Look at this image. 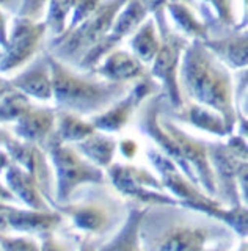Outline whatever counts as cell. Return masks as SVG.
<instances>
[{
    "label": "cell",
    "mask_w": 248,
    "mask_h": 251,
    "mask_svg": "<svg viewBox=\"0 0 248 251\" xmlns=\"http://www.w3.org/2000/svg\"><path fill=\"white\" fill-rule=\"evenodd\" d=\"M234 237L220 220L182 206H146L140 223L143 251H201Z\"/></svg>",
    "instance_id": "cell-1"
},
{
    "label": "cell",
    "mask_w": 248,
    "mask_h": 251,
    "mask_svg": "<svg viewBox=\"0 0 248 251\" xmlns=\"http://www.w3.org/2000/svg\"><path fill=\"white\" fill-rule=\"evenodd\" d=\"M177 80L184 100L215 110L232 135L237 124L234 78L229 69L199 39H190L185 47Z\"/></svg>",
    "instance_id": "cell-2"
},
{
    "label": "cell",
    "mask_w": 248,
    "mask_h": 251,
    "mask_svg": "<svg viewBox=\"0 0 248 251\" xmlns=\"http://www.w3.org/2000/svg\"><path fill=\"white\" fill-rule=\"evenodd\" d=\"M48 60L52 73L53 107L60 112L91 118L110 108L132 86V83L107 82L90 73H79L61 65L49 53Z\"/></svg>",
    "instance_id": "cell-3"
},
{
    "label": "cell",
    "mask_w": 248,
    "mask_h": 251,
    "mask_svg": "<svg viewBox=\"0 0 248 251\" xmlns=\"http://www.w3.org/2000/svg\"><path fill=\"white\" fill-rule=\"evenodd\" d=\"M73 222L77 231L104 243L120 229L127 217L129 202L116 196L107 184H87L57 209Z\"/></svg>",
    "instance_id": "cell-4"
},
{
    "label": "cell",
    "mask_w": 248,
    "mask_h": 251,
    "mask_svg": "<svg viewBox=\"0 0 248 251\" xmlns=\"http://www.w3.org/2000/svg\"><path fill=\"white\" fill-rule=\"evenodd\" d=\"M129 0H104L90 18L79 25L63 31L60 36L48 38L46 52L61 65L75 69L93 46H96L112 30L115 18Z\"/></svg>",
    "instance_id": "cell-5"
},
{
    "label": "cell",
    "mask_w": 248,
    "mask_h": 251,
    "mask_svg": "<svg viewBox=\"0 0 248 251\" xmlns=\"http://www.w3.org/2000/svg\"><path fill=\"white\" fill-rule=\"evenodd\" d=\"M43 149L49 155L55 175V202L57 206L68 202L77 188L87 184H107L104 170L87 160L77 152L73 145L60 141L55 135L46 141ZM57 209V207H55Z\"/></svg>",
    "instance_id": "cell-6"
},
{
    "label": "cell",
    "mask_w": 248,
    "mask_h": 251,
    "mask_svg": "<svg viewBox=\"0 0 248 251\" xmlns=\"http://www.w3.org/2000/svg\"><path fill=\"white\" fill-rule=\"evenodd\" d=\"M115 192L130 204L140 206H179L174 196L165 193L160 179L151 171L130 163H112L105 170Z\"/></svg>",
    "instance_id": "cell-7"
},
{
    "label": "cell",
    "mask_w": 248,
    "mask_h": 251,
    "mask_svg": "<svg viewBox=\"0 0 248 251\" xmlns=\"http://www.w3.org/2000/svg\"><path fill=\"white\" fill-rule=\"evenodd\" d=\"M48 27L44 21H30L13 16L8 41L0 49V74H16L46 50Z\"/></svg>",
    "instance_id": "cell-8"
},
{
    "label": "cell",
    "mask_w": 248,
    "mask_h": 251,
    "mask_svg": "<svg viewBox=\"0 0 248 251\" xmlns=\"http://www.w3.org/2000/svg\"><path fill=\"white\" fill-rule=\"evenodd\" d=\"M160 39L162 44L149 66V75L160 85V93L165 96L168 107L177 112L185 105L177 75H179L182 53L190 39L177 33L174 28L162 35Z\"/></svg>",
    "instance_id": "cell-9"
},
{
    "label": "cell",
    "mask_w": 248,
    "mask_h": 251,
    "mask_svg": "<svg viewBox=\"0 0 248 251\" xmlns=\"http://www.w3.org/2000/svg\"><path fill=\"white\" fill-rule=\"evenodd\" d=\"M206 148L215 179V200L223 207L244 206L237 177L242 168L248 167L247 160L239 157L228 143L223 141H206Z\"/></svg>",
    "instance_id": "cell-10"
},
{
    "label": "cell",
    "mask_w": 248,
    "mask_h": 251,
    "mask_svg": "<svg viewBox=\"0 0 248 251\" xmlns=\"http://www.w3.org/2000/svg\"><path fill=\"white\" fill-rule=\"evenodd\" d=\"M159 91L160 85L151 75L143 77L140 80L134 82L130 90L118 102H115L110 108H107L105 112L99 115L91 116L88 121L96 130L105 133H118L132 120V116L140 108L143 100L157 94Z\"/></svg>",
    "instance_id": "cell-11"
},
{
    "label": "cell",
    "mask_w": 248,
    "mask_h": 251,
    "mask_svg": "<svg viewBox=\"0 0 248 251\" xmlns=\"http://www.w3.org/2000/svg\"><path fill=\"white\" fill-rule=\"evenodd\" d=\"M159 123L162 126V129L174 140L184 162L195 173L199 188L207 196L215 198V179H214L212 167L207 159L206 141H201L195 137H192L185 130H182L174 121H172L167 115H164V110H162V113L159 116Z\"/></svg>",
    "instance_id": "cell-12"
},
{
    "label": "cell",
    "mask_w": 248,
    "mask_h": 251,
    "mask_svg": "<svg viewBox=\"0 0 248 251\" xmlns=\"http://www.w3.org/2000/svg\"><path fill=\"white\" fill-rule=\"evenodd\" d=\"M3 149L8 152L13 163H18L19 167L28 171L36 179L44 198L48 200L52 209H55V175H53V168L48 152L41 146L22 141L16 137H13L3 146Z\"/></svg>",
    "instance_id": "cell-13"
},
{
    "label": "cell",
    "mask_w": 248,
    "mask_h": 251,
    "mask_svg": "<svg viewBox=\"0 0 248 251\" xmlns=\"http://www.w3.org/2000/svg\"><path fill=\"white\" fill-rule=\"evenodd\" d=\"M207 25V38L203 43L217 58L228 69H247L248 65V47L247 30H237L234 27L226 28L211 21Z\"/></svg>",
    "instance_id": "cell-14"
},
{
    "label": "cell",
    "mask_w": 248,
    "mask_h": 251,
    "mask_svg": "<svg viewBox=\"0 0 248 251\" xmlns=\"http://www.w3.org/2000/svg\"><path fill=\"white\" fill-rule=\"evenodd\" d=\"M8 80L14 90L21 91L30 100L44 102V104L52 100V73L46 50Z\"/></svg>",
    "instance_id": "cell-15"
},
{
    "label": "cell",
    "mask_w": 248,
    "mask_h": 251,
    "mask_svg": "<svg viewBox=\"0 0 248 251\" xmlns=\"http://www.w3.org/2000/svg\"><path fill=\"white\" fill-rule=\"evenodd\" d=\"M6 222L10 226V232L28 234L40 239L41 235L58 231L65 223L63 214L58 210H35L19 206H10L5 210Z\"/></svg>",
    "instance_id": "cell-16"
},
{
    "label": "cell",
    "mask_w": 248,
    "mask_h": 251,
    "mask_svg": "<svg viewBox=\"0 0 248 251\" xmlns=\"http://www.w3.org/2000/svg\"><path fill=\"white\" fill-rule=\"evenodd\" d=\"M55 107H44L33 102L32 107L22 113L10 129L16 138L43 148L55 130Z\"/></svg>",
    "instance_id": "cell-17"
},
{
    "label": "cell",
    "mask_w": 248,
    "mask_h": 251,
    "mask_svg": "<svg viewBox=\"0 0 248 251\" xmlns=\"http://www.w3.org/2000/svg\"><path fill=\"white\" fill-rule=\"evenodd\" d=\"M90 74L107 82L134 83L140 80V78L149 75V66L142 63L134 53L116 47Z\"/></svg>",
    "instance_id": "cell-18"
},
{
    "label": "cell",
    "mask_w": 248,
    "mask_h": 251,
    "mask_svg": "<svg viewBox=\"0 0 248 251\" xmlns=\"http://www.w3.org/2000/svg\"><path fill=\"white\" fill-rule=\"evenodd\" d=\"M164 113L174 123L190 124L193 127L201 129L215 137L224 138L231 135L226 124H224V120L215 110L197 104V102H185V105L177 112H174V110L168 107V104H165Z\"/></svg>",
    "instance_id": "cell-19"
},
{
    "label": "cell",
    "mask_w": 248,
    "mask_h": 251,
    "mask_svg": "<svg viewBox=\"0 0 248 251\" xmlns=\"http://www.w3.org/2000/svg\"><path fill=\"white\" fill-rule=\"evenodd\" d=\"M5 184L6 187L13 192L16 196L19 204H22L27 209H35V210H50V204L44 198L40 185H38L36 179L25 171L18 163H13L6 171L3 173Z\"/></svg>",
    "instance_id": "cell-20"
},
{
    "label": "cell",
    "mask_w": 248,
    "mask_h": 251,
    "mask_svg": "<svg viewBox=\"0 0 248 251\" xmlns=\"http://www.w3.org/2000/svg\"><path fill=\"white\" fill-rule=\"evenodd\" d=\"M145 210L146 206L129 202L127 217L124 223L110 239L99 247V251H143L140 245V223Z\"/></svg>",
    "instance_id": "cell-21"
},
{
    "label": "cell",
    "mask_w": 248,
    "mask_h": 251,
    "mask_svg": "<svg viewBox=\"0 0 248 251\" xmlns=\"http://www.w3.org/2000/svg\"><path fill=\"white\" fill-rule=\"evenodd\" d=\"M73 146L77 149V152L82 154L93 165H96L100 170H107L115 160L118 141L110 133L95 130L90 137L83 138Z\"/></svg>",
    "instance_id": "cell-22"
},
{
    "label": "cell",
    "mask_w": 248,
    "mask_h": 251,
    "mask_svg": "<svg viewBox=\"0 0 248 251\" xmlns=\"http://www.w3.org/2000/svg\"><path fill=\"white\" fill-rule=\"evenodd\" d=\"M167 13L172 18L177 33L189 39H199V41H204L207 38V25L203 19L198 18L195 8L179 0H172L167 5Z\"/></svg>",
    "instance_id": "cell-23"
},
{
    "label": "cell",
    "mask_w": 248,
    "mask_h": 251,
    "mask_svg": "<svg viewBox=\"0 0 248 251\" xmlns=\"http://www.w3.org/2000/svg\"><path fill=\"white\" fill-rule=\"evenodd\" d=\"M160 44H162V39H160L157 25L149 16L129 38L130 53H134L146 66H151L152 60L156 58V55L160 49Z\"/></svg>",
    "instance_id": "cell-24"
},
{
    "label": "cell",
    "mask_w": 248,
    "mask_h": 251,
    "mask_svg": "<svg viewBox=\"0 0 248 251\" xmlns=\"http://www.w3.org/2000/svg\"><path fill=\"white\" fill-rule=\"evenodd\" d=\"M96 129L93 124L82 116H77L69 112H60L57 110V121H55V135L60 141L68 145H75L83 138L90 137Z\"/></svg>",
    "instance_id": "cell-25"
},
{
    "label": "cell",
    "mask_w": 248,
    "mask_h": 251,
    "mask_svg": "<svg viewBox=\"0 0 248 251\" xmlns=\"http://www.w3.org/2000/svg\"><path fill=\"white\" fill-rule=\"evenodd\" d=\"M148 16V11L145 10V6L138 0H129L115 18L110 33L124 41V38L132 35Z\"/></svg>",
    "instance_id": "cell-26"
},
{
    "label": "cell",
    "mask_w": 248,
    "mask_h": 251,
    "mask_svg": "<svg viewBox=\"0 0 248 251\" xmlns=\"http://www.w3.org/2000/svg\"><path fill=\"white\" fill-rule=\"evenodd\" d=\"M77 0H49L44 24L48 27L49 38L60 36L68 27V22L74 11Z\"/></svg>",
    "instance_id": "cell-27"
},
{
    "label": "cell",
    "mask_w": 248,
    "mask_h": 251,
    "mask_svg": "<svg viewBox=\"0 0 248 251\" xmlns=\"http://www.w3.org/2000/svg\"><path fill=\"white\" fill-rule=\"evenodd\" d=\"M30 100L18 90H8L0 96V127H11L18 118L32 107Z\"/></svg>",
    "instance_id": "cell-28"
},
{
    "label": "cell",
    "mask_w": 248,
    "mask_h": 251,
    "mask_svg": "<svg viewBox=\"0 0 248 251\" xmlns=\"http://www.w3.org/2000/svg\"><path fill=\"white\" fill-rule=\"evenodd\" d=\"M79 234L60 235V229L44 234L40 237V251H77L79 250Z\"/></svg>",
    "instance_id": "cell-29"
},
{
    "label": "cell",
    "mask_w": 248,
    "mask_h": 251,
    "mask_svg": "<svg viewBox=\"0 0 248 251\" xmlns=\"http://www.w3.org/2000/svg\"><path fill=\"white\" fill-rule=\"evenodd\" d=\"M2 251H40V240L28 234L0 232Z\"/></svg>",
    "instance_id": "cell-30"
},
{
    "label": "cell",
    "mask_w": 248,
    "mask_h": 251,
    "mask_svg": "<svg viewBox=\"0 0 248 251\" xmlns=\"http://www.w3.org/2000/svg\"><path fill=\"white\" fill-rule=\"evenodd\" d=\"M209 5V8L214 13V18L217 24L222 27H236L237 19H236V11H234V0H203Z\"/></svg>",
    "instance_id": "cell-31"
},
{
    "label": "cell",
    "mask_w": 248,
    "mask_h": 251,
    "mask_svg": "<svg viewBox=\"0 0 248 251\" xmlns=\"http://www.w3.org/2000/svg\"><path fill=\"white\" fill-rule=\"evenodd\" d=\"M138 2L145 6V10L148 11V14H151V18L154 19V22H156V25H157L160 36L172 30V25H170L167 13H165L167 5L168 2H172V0H138Z\"/></svg>",
    "instance_id": "cell-32"
},
{
    "label": "cell",
    "mask_w": 248,
    "mask_h": 251,
    "mask_svg": "<svg viewBox=\"0 0 248 251\" xmlns=\"http://www.w3.org/2000/svg\"><path fill=\"white\" fill-rule=\"evenodd\" d=\"M49 0H22L18 16L30 21H44Z\"/></svg>",
    "instance_id": "cell-33"
},
{
    "label": "cell",
    "mask_w": 248,
    "mask_h": 251,
    "mask_svg": "<svg viewBox=\"0 0 248 251\" xmlns=\"http://www.w3.org/2000/svg\"><path fill=\"white\" fill-rule=\"evenodd\" d=\"M13 16L3 13L0 10V49L5 47L6 41H8V33H10V24H11Z\"/></svg>",
    "instance_id": "cell-34"
},
{
    "label": "cell",
    "mask_w": 248,
    "mask_h": 251,
    "mask_svg": "<svg viewBox=\"0 0 248 251\" xmlns=\"http://www.w3.org/2000/svg\"><path fill=\"white\" fill-rule=\"evenodd\" d=\"M118 149L121 151V154L126 157V159H134L137 151H138V145H137V141H134V140L124 138V140L118 141Z\"/></svg>",
    "instance_id": "cell-35"
},
{
    "label": "cell",
    "mask_w": 248,
    "mask_h": 251,
    "mask_svg": "<svg viewBox=\"0 0 248 251\" xmlns=\"http://www.w3.org/2000/svg\"><path fill=\"white\" fill-rule=\"evenodd\" d=\"M102 245L99 240L90 237V235L82 234L79 239V250L77 251H99V247Z\"/></svg>",
    "instance_id": "cell-36"
},
{
    "label": "cell",
    "mask_w": 248,
    "mask_h": 251,
    "mask_svg": "<svg viewBox=\"0 0 248 251\" xmlns=\"http://www.w3.org/2000/svg\"><path fill=\"white\" fill-rule=\"evenodd\" d=\"M22 0H0V10L10 16H18Z\"/></svg>",
    "instance_id": "cell-37"
},
{
    "label": "cell",
    "mask_w": 248,
    "mask_h": 251,
    "mask_svg": "<svg viewBox=\"0 0 248 251\" xmlns=\"http://www.w3.org/2000/svg\"><path fill=\"white\" fill-rule=\"evenodd\" d=\"M0 204H14V206H19L16 196L13 195V192L2 180H0Z\"/></svg>",
    "instance_id": "cell-38"
},
{
    "label": "cell",
    "mask_w": 248,
    "mask_h": 251,
    "mask_svg": "<svg viewBox=\"0 0 248 251\" xmlns=\"http://www.w3.org/2000/svg\"><path fill=\"white\" fill-rule=\"evenodd\" d=\"M232 247H234V239L215 243V245H211V247H207V248L201 250V251H231Z\"/></svg>",
    "instance_id": "cell-39"
},
{
    "label": "cell",
    "mask_w": 248,
    "mask_h": 251,
    "mask_svg": "<svg viewBox=\"0 0 248 251\" xmlns=\"http://www.w3.org/2000/svg\"><path fill=\"white\" fill-rule=\"evenodd\" d=\"M10 165H11V159H10L8 152H6L5 149L0 148V176L3 175V173L6 171V168H8Z\"/></svg>",
    "instance_id": "cell-40"
},
{
    "label": "cell",
    "mask_w": 248,
    "mask_h": 251,
    "mask_svg": "<svg viewBox=\"0 0 248 251\" xmlns=\"http://www.w3.org/2000/svg\"><path fill=\"white\" fill-rule=\"evenodd\" d=\"M13 137L14 135L10 127H0V148H3Z\"/></svg>",
    "instance_id": "cell-41"
},
{
    "label": "cell",
    "mask_w": 248,
    "mask_h": 251,
    "mask_svg": "<svg viewBox=\"0 0 248 251\" xmlns=\"http://www.w3.org/2000/svg\"><path fill=\"white\" fill-rule=\"evenodd\" d=\"M13 86H11V83H10V80L6 77H3L2 74H0V96H2L3 93H6L8 90H11Z\"/></svg>",
    "instance_id": "cell-42"
},
{
    "label": "cell",
    "mask_w": 248,
    "mask_h": 251,
    "mask_svg": "<svg viewBox=\"0 0 248 251\" xmlns=\"http://www.w3.org/2000/svg\"><path fill=\"white\" fill-rule=\"evenodd\" d=\"M179 2H184V3H187V5H190L192 8H195V10H198V0H179Z\"/></svg>",
    "instance_id": "cell-43"
},
{
    "label": "cell",
    "mask_w": 248,
    "mask_h": 251,
    "mask_svg": "<svg viewBox=\"0 0 248 251\" xmlns=\"http://www.w3.org/2000/svg\"><path fill=\"white\" fill-rule=\"evenodd\" d=\"M0 251H2V250H0Z\"/></svg>",
    "instance_id": "cell-44"
}]
</instances>
